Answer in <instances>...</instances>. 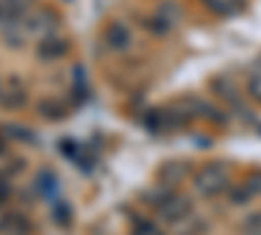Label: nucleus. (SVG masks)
Returning a JSON list of instances; mask_svg holds the SVG:
<instances>
[{
  "mask_svg": "<svg viewBox=\"0 0 261 235\" xmlns=\"http://www.w3.org/2000/svg\"><path fill=\"white\" fill-rule=\"evenodd\" d=\"M193 186L201 196H217L230 186V165L227 162H209L193 178Z\"/></svg>",
  "mask_w": 261,
  "mask_h": 235,
  "instance_id": "obj_1",
  "label": "nucleus"
},
{
  "mask_svg": "<svg viewBox=\"0 0 261 235\" xmlns=\"http://www.w3.org/2000/svg\"><path fill=\"white\" fill-rule=\"evenodd\" d=\"M188 212H191V204H188V199H183V196H167V201L162 204V215H165V220H170V222L188 220Z\"/></svg>",
  "mask_w": 261,
  "mask_h": 235,
  "instance_id": "obj_2",
  "label": "nucleus"
},
{
  "mask_svg": "<svg viewBox=\"0 0 261 235\" xmlns=\"http://www.w3.org/2000/svg\"><path fill=\"white\" fill-rule=\"evenodd\" d=\"M105 42H107V47L110 50H125L128 45H130V32H128V27H123V24H113L110 29H107V34H105Z\"/></svg>",
  "mask_w": 261,
  "mask_h": 235,
  "instance_id": "obj_3",
  "label": "nucleus"
},
{
  "mask_svg": "<svg viewBox=\"0 0 261 235\" xmlns=\"http://www.w3.org/2000/svg\"><path fill=\"white\" fill-rule=\"evenodd\" d=\"M206 3V8L212 11V13H217V16H230V13H235L238 8H241L246 0H204Z\"/></svg>",
  "mask_w": 261,
  "mask_h": 235,
  "instance_id": "obj_4",
  "label": "nucleus"
},
{
  "mask_svg": "<svg viewBox=\"0 0 261 235\" xmlns=\"http://www.w3.org/2000/svg\"><path fill=\"white\" fill-rule=\"evenodd\" d=\"M232 204H246V201H251L253 199V194L248 191V186L243 183V186H235L232 191H230V196H227Z\"/></svg>",
  "mask_w": 261,
  "mask_h": 235,
  "instance_id": "obj_5",
  "label": "nucleus"
},
{
  "mask_svg": "<svg viewBox=\"0 0 261 235\" xmlns=\"http://www.w3.org/2000/svg\"><path fill=\"white\" fill-rule=\"evenodd\" d=\"M246 230H248L251 235H261V212H258V215H253V217L246 222Z\"/></svg>",
  "mask_w": 261,
  "mask_h": 235,
  "instance_id": "obj_6",
  "label": "nucleus"
},
{
  "mask_svg": "<svg viewBox=\"0 0 261 235\" xmlns=\"http://www.w3.org/2000/svg\"><path fill=\"white\" fill-rule=\"evenodd\" d=\"M248 89H251V94H253V97L261 102V71H256V73H253V79H251V87H248Z\"/></svg>",
  "mask_w": 261,
  "mask_h": 235,
  "instance_id": "obj_7",
  "label": "nucleus"
},
{
  "mask_svg": "<svg viewBox=\"0 0 261 235\" xmlns=\"http://www.w3.org/2000/svg\"><path fill=\"white\" fill-rule=\"evenodd\" d=\"M246 186H248V191L256 196V194H261V173H256V175H251L248 180H246Z\"/></svg>",
  "mask_w": 261,
  "mask_h": 235,
  "instance_id": "obj_8",
  "label": "nucleus"
},
{
  "mask_svg": "<svg viewBox=\"0 0 261 235\" xmlns=\"http://www.w3.org/2000/svg\"><path fill=\"white\" fill-rule=\"evenodd\" d=\"M3 3H8V6H11V8H13V11L21 16V13H24V8L32 3V0H3Z\"/></svg>",
  "mask_w": 261,
  "mask_h": 235,
  "instance_id": "obj_9",
  "label": "nucleus"
},
{
  "mask_svg": "<svg viewBox=\"0 0 261 235\" xmlns=\"http://www.w3.org/2000/svg\"><path fill=\"white\" fill-rule=\"evenodd\" d=\"M45 47L53 50V45H45ZM58 55H60V50H58V53H45V58H58Z\"/></svg>",
  "mask_w": 261,
  "mask_h": 235,
  "instance_id": "obj_10",
  "label": "nucleus"
}]
</instances>
